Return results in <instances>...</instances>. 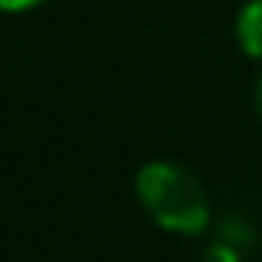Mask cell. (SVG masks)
<instances>
[{
	"mask_svg": "<svg viewBox=\"0 0 262 262\" xmlns=\"http://www.w3.org/2000/svg\"><path fill=\"white\" fill-rule=\"evenodd\" d=\"M0 4H4L7 10H30V7L43 4V0H0Z\"/></svg>",
	"mask_w": 262,
	"mask_h": 262,
	"instance_id": "obj_4",
	"label": "cell"
},
{
	"mask_svg": "<svg viewBox=\"0 0 262 262\" xmlns=\"http://www.w3.org/2000/svg\"><path fill=\"white\" fill-rule=\"evenodd\" d=\"M236 37L249 57L262 60V0H249V4L239 10L236 20Z\"/></svg>",
	"mask_w": 262,
	"mask_h": 262,
	"instance_id": "obj_2",
	"label": "cell"
},
{
	"mask_svg": "<svg viewBox=\"0 0 262 262\" xmlns=\"http://www.w3.org/2000/svg\"><path fill=\"white\" fill-rule=\"evenodd\" d=\"M136 196L156 226L196 236L209 226V199L199 179L176 163H146L136 176Z\"/></svg>",
	"mask_w": 262,
	"mask_h": 262,
	"instance_id": "obj_1",
	"label": "cell"
},
{
	"mask_svg": "<svg viewBox=\"0 0 262 262\" xmlns=\"http://www.w3.org/2000/svg\"><path fill=\"white\" fill-rule=\"evenodd\" d=\"M256 113H259V123H262V77H259V86H256Z\"/></svg>",
	"mask_w": 262,
	"mask_h": 262,
	"instance_id": "obj_5",
	"label": "cell"
},
{
	"mask_svg": "<svg viewBox=\"0 0 262 262\" xmlns=\"http://www.w3.org/2000/svg\"><path fill=\"white\" fill-rule=\"evenodd\" d=\"M199 262H239V256H236V249H229V246L216 243V246H209V249L199 256Z\"/></svg>",
	"mask_w": 262,
	"mask_h": 262,
	"instance_id": "obj_3",
	"label": "cell"
}]
</instances>
